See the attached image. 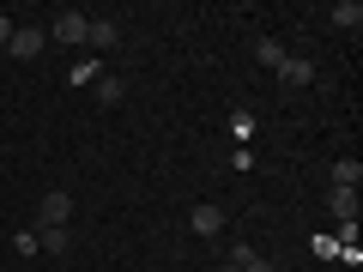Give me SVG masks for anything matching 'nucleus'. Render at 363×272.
<instances>
[{
    "label": "nucleus",
    "mask_w": 363,
    "mask_h": 272,
    "mask_svg": "<svg viewBox=\"0 0 363 272\" xmlns=\"http://www.w3.org/2000/svg\"><path fill=\"white\" fill-rule=\"evenodd\" d=\"M67 218H73V194L67 188H49L37 200V230H67Z\"/></svg>",
    "instance_id": "nucleus-1"
},
{
    "label": "nucleus",
    "mask_w": 363,
    "mask_h": 272,
    "mask_svg": "<svg viewBox=\"0 0 363 272\" xmlns=\"http://www.w3.org/2000/svg\"><path fill=\"white\" fill-rule=\"evenodd\" d=\"M97 79H104V61H79L73 67V85H97Z\"/></svg>",
    "instance_id": "nucleus-14"
},
{
    "label": "nucleus",
    "mask_w": 363,
    "mask_h": 272,
    "mask_svg": "<svg viewBox=\"0 0 363 272\" xmlns=\"http://www.w3.org/2000/svg\"><path fill=\"white\" fill-rule=\"evenodd\" d=\"M37 248H49V254H67V248H73V236H67V230H37Z\"/></svg>",
    "instance_id": "nucleus-13"
},
{
    "label": "nucleus",
    "mask_w": 363,
    "mask_h": 272,
    "mask_svg": "<svg viewBox=\"0 0 363 272\" xmlns=\"http://www.w3.org/2000/svg\"><path fill=\"white\" fill-rule=\"evenodd\" d=\"M357 181H363V164L357 157H339L333 164V188H357Z\"/></svg>",
    "instance_id": "nucleus-11"
},
{
    "label": "nucleus",
    "mask_w": 363,
    "mask_h": 272,
    "mask_svg": "<svg viewBox=\"0 0 363 272\" xmlns=\"http://www.w3.org/2000/svg\"><path fill=\"white\" fill-rule=\"evenodd\" d=\"M85 42H91V49H116V42H121V25H116V18H91Z\"/></svg>",
    "instance_id": "nucleus-6"
},
{
    "label": "nucleus",
    "mask_w": 363,
    "mask_h": 272,
    "mask_svg": "<svg viewBox=\"0 0 363 272\" xmlns=\"http://www.w3.org/2000/svg\"><path fill=\"white\" fill-rule=\"evenodd\" d=\"M327 18H333L339 30H363V6H357V0H339V6H333Z\"/></svg>",
    "instance_id": "nucleus-8"
},
{
    "label": "nucleus",
    "mask_w": 363,
    "mask_h": 272,
    "mask_svg": "<svg viewBox=\"0 0 363 272\" xmlns=\"http://www.w3.org/2000/svg\"><path fill=\"white\" fill-rule=\"evenodd\" d=\"M218 272H242V266H236V260H224V266H218Z\"/></svg>",
    "instance_id": "nucleus-16"
},
{
    "label": "nucleus",
    "mask_w": 363,
    "mask_h": 272,
    "mask_svg": "<svg viewBox=\"0 0 363 272\" xmlns=\"http://www.w3.org/2000/svg\"><path fill=\"white\" fill-rule=\"evenodd\" d=\"M236 266H242V272H279V260H267V254H255V248H236Z\"/></svg>",
    "instance_id": "nucleus-12"
},
{
    "label": "nucleus",
    "mask_w": 363,
    "mask_h": 272,
    "mask_svg": "<svg viewBox=\"0 0 363 272\" xmlns=\"http://www.w3.org/2000/svg\"><path fill=\"white\" fill-rule=\"evenodd\" d=\"M327 212H339V218H357V188H327Z\"/></svg>",
    "instance_id": "nucleus-7"
},
{
    "label": "nucleus",
    "mask_w": 363,
    "mask_h": 272,
    "mask_svg": "<svg viewBox=\"0 0 363 272\" xmlns=\"http://www.w3.org/2000/svg\"><path fill=\"white\" fill-rule=\"evenodd\" d=\"M85 30H91V18H85V13H61V18H49V42H61V49L85 42Z\"/></svg>",
    "instance_id": "nucleus-3"
},
{
    "label": "nucleus",
    "mask_w": 363,
    "mask_h": 272,
    "mask_svg": "<svg viewBox=\"0 0 363 272\" xmlns=\"http://www.w3.org/2000/svg\"><path fill=\"white\" fill-rule=\"evenodd\" d=\"M0 242H6V230H0Z\"/></svg>",
    "instance_id": "nucleus-17"
},
{
    "label": "nucleus",
    "mask_w": 363,
    "mask_h": 272,
    "mask_svg": "<svg viewBox=\"0 0 363 272\" xmlns=\"http://www.w3.org/2000/svg\"><path fill=\"white\" fill-rule=\"evenodd\" d=\"M6 37H13V18H6V13H0V49H6Z\"/></svg>",
    "instance_id": "nucleus-15"
},
{
    "label": "nucleus",
    "mask_w": 363,
    "mask_h": 272,
    "mask_svg": "<svg viewBox=\"0 0 363 272\" xmlns=\"http://www.w3.org/2000/svg\"><path fill=\"white\" fill-rule=\"evenodd\" d=\"M121 97H128V85H121L116 73H104V79H97V103H104V109H116Z\"/></svg>",
    "instance_id": "nucleus-9"
},
{
    "label": "nucleus",
    "mask_w": 363,
    "mask_h": 272,
    "mask_svg": "<svg viewBox=\"0 0 363 272\" xmlns=\"http://www.w3.org/2000/svg\"><path fill=\"white\" fill-rule=\"evenodd\" d=\"M279 79H285L291 91H303V85H315V67L303 61V55H285V61H279Z\"/></svg>",
    "instance_id": "nucleus-4"
},
{
    "label": "nucleus",
    "mask_w": 363,
    "mask_h": 272,
    "mask_svg": "<svg viewBox=\"0 0 363 272\" xmlns=\"http://www.w3.org/2000/svg\"><path fill=\"white\" fill-rule=\"evenodd\" d=\"M188 230H194V236H206V242H212V236L224 230V212H218V206H194V212H188Z\"/></svg>",
    "instance_id": "nucleus-5"
},
{
    "label": "nucleus",
    "mask_w": 363,
    "mask_h": 272,
    "mask_svg": "<svg viewBox=\"0 0 363 272\" xmlns=\"http://www.w3.org/2000/svg\"><path fill=\"white\" fill-rule=\"evenodd\" d=\"M43 42H49V30H43V25H13L6 49H13L18 61H37V55H43Z\"/></svg>",
    "instance_id": "nucleus-2"
},
{
    "label": "nucleus",
    "mask_w": 363,
    "mask_h": 272,
    "mask_svg": "<svg viewBox=\"0 0 363 272\" xmlns=\"http://www.w3.org/2000/svg\"><path fill=\"white\" fill-rule=\"evenodd\" d=\"M255 61L279 73V61H285V42H272V37H255Z\"/></svg>",
    "instance_id": "nucleus-10"
}]
</instances>
